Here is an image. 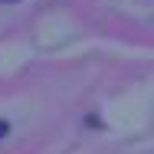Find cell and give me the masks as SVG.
Instances as JSON below:
<instances>
[{
    "label": "cell",
    "mask_w": 154,
    "mask_h": 154,
    "mask_svg": "<svg viewBox=\"0 0 154 154\" xmlns=\"http://www.w3.org/2000/svg\"><path fill=\"white\" fill-rule=\"evenodd\" d=\"M10 3H13V0H10Z\"/></svg>",
    "instance_id": "obj_2"
},
{
    "label": "cell",
    "mask_w": 154,
    "mask_h": 154,
    "mask_svg": "<svg viewBox=\"0 0 154 154\" xmlns=\"http://www.w3.org/2000/svg\"><path fill=\"white\" fill-rule=\"evenodd\" d=\"M7 128H10V125H7V122H0V138L7 134Z\"/></svg>",
    "instance_id": "obj_1"
}]
</instances>
